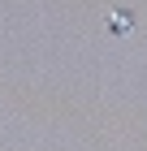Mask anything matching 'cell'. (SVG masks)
Instances as JSON below:
<instances>
[{"mask_svg":"<svg viewBox=\"0 0 147 151\" xmlns=\"http://www.w3.org/2000/svg\"><path fill=\"white\" fill-rule=\"evenodd\" d=\"M108 30H113V35H130V30H134V13L130 9H113L108 13Z\"/></svg>","mask_w":147,"mask_h":151,"instance_id":"1","label":"cell"}]
</instances>
